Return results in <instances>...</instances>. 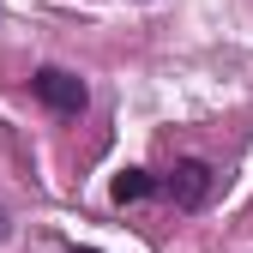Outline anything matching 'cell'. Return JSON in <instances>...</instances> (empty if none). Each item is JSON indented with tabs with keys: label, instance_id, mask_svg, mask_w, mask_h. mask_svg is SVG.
Listing matches in <instances>:
<instances>
[{
	"label": "cell",
	"instance_id": "6da1fadb",
	"mask_svg": "<svg viewBox=\"0 0 253 253\" xmlns=\"http://www.w3.org/2000/svg\"><path fill=\"white\" fill-rule=\"evenodd\" d=\"M30 97H37L42 109H54V115H84L90 90H84V79L67 73V67H42L37 79H30Z\"/></svg>",
	"mask_w": 253,
	"mask_h": 253
},
{
	"label": "cell",
	"instance_id": "7a4b0ae2",
	"mask_svg": "<svg viewBox=\"0 0 253 253\" xmlns=\"http://www.w3.org/2000/svg\"><path fill=\"white\" fill-rule=\"evenodd\" d=\"M169 199L181 205V211H199L205 199H211V163H199V157H181V163L169 169Z\"/></svg>",
	"mask_w": 253,
	"mask_h": 253
},
{
	"label": "cell",
	"instance_id": "3957f363",
	"mask_svg": "<svg viewBox=\"0 0 253 253\" xmlns=\"http://www.w3.org/2000/svg\"><path fill=\"white\" fill-rule=\"evenodd\" d=\"M109 193H115V205H139L145 193H157V181H151V169H121Z\"/></svg>",
	"mask_w": 253,
	"mask_h": 253
},
{
	"label": "cell",
	"instance_id": "277c9868",
	"mask_svg": "<svg viewBox=\"0 0 253 253\" xmlns=\"http://www.w3.org/2000/svg\"><path fill=\"white\" fill-rule=\"evenodd\" d=\"M6 235H12V223H6V211H0V241H6Z\"/></svg>",
	"mask_w": 253,
	"mask_h": 253
},
{
	"label": "cell",
	"instance_id": "5b68a950",
	"mask_svg": "<svg viewBox=\"0 0 253 253\" xmlns=\"http://www.w3.org/2000/svg\"><path fill=\"white\" fill-rule=\"evenodd\" d=\"M73 253H97V247H73Z\"/></svg>",
	"mask_w": 253,
	"mask_h": 253
}]
</instances>
